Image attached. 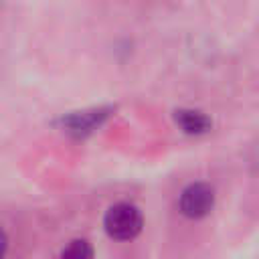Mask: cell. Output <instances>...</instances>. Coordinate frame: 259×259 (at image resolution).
<instances>
[{
	"mask_svg": "<svg viewBox=\"0 0 259 259\" xmlns=\"http://www.w3.org/2000/svg\"><path fill=\"white\" fill-rule=\"evenodd\" d=\"M142 229V212L127 202L113 204L105 214V231L117 241L134 239Z\"/></svg>",
	"mask_w": 259,
	"mask_h": 259,
	"instance_id": "1",
	"label": "cell"
},
{
	"mask_svg": "<svg viewBox=\"0 0 259 259\" xmlns=\"http://www.w3.org/2000/svg\"><path fill=\"white\" fill-rule=\"evenodd\" d=\"M176 121L180 123V127L188 134H202L208 130L210 121L206 115H202L200 111H190V109H182L176 113Z\"/></svg>",
	"mask_w": 259,
	"mask_h": 259,
	"instance_id": "3",
	"label": "cell"
},
{
	"mask_svg": "<svg viewBox=\"0 0 259 259\" xmlns=\"http://www.w3.org/2000/svg\"><path fill=\"white\" fill-rule=\"evenodd\" d=\"M6 245H8V243H6V233L0 229V259H2L4 253H6Z\"/></svg>",
	"mask_w": 259,
	"mask_h": 259,
	"instance_id": "5",
	"label": "cell"
},
{
	"mask_svg": "<svg viewBox=\"0 0 259 259\" xmlns=\"http://www.w3.org/2000/svg\"><path fill=\"white\" fill-rule=\"evenodd\" d=\"M212 202H214L212 188L204 182H194L188 188H184L180 196V210L190 219H200L208 214V210L212 208Z\"/></svg>",
	"mask_w": 259,
	"mask_h": 259,
	"instance_id": "2",
	"label": "cell"
},
{
	"mask_svg": "<svg viewBox=\"0 0 259 259\" xmlns=\"http://www.w3.org/2000/svg\"><path fill=\"white\" fill-rule=\"evenodd\" d=\"M61 259H93V249L87 241H71L63 249Z\"/></svg>",
	"mask_w": 259,
	"mask_h": 259,
	"instance_id": "4",
	"label": "cell"
}]
</instances>
